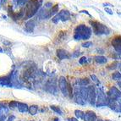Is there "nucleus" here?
Here are the masks:
<instances>
[{
    "label": "nucleus",
    "instance_id": "nucleus-1",
    "mask_svg": "<svg viewBox=\"0 0 121 121\" xmlns=\"http://www.w3.org/2000/svg\"><path fill=\"white\" fill-rule=\"evenodd\" d=\"M43 5V0H29L25 9V20L32 18Z\"/></svg>",
    "mask_w": 121,
    "mask_h": 121
},
{
    "label": "nucleus",
    "instance_id": "nucleus-2",
    "mask_svg": "<svg viewBox=\"0 0 121 121\" xmlns=\"http://www.w3.org/2000/svg\"><path fill=\"white\" fill-rule=\"evenodd\" d=\"M91 29L86 25L81 24L75 27L74 30V39L75 41L80 40H87L91 36Z\"/></svg>",
    "mask_w": 121,
    "mask_h": 121
},
{
    "label": "nucleus",
    "instance_id": "nucleus-3",
    "mask_svg": "<svg viewBox=\"0 0 121 121\" xmlns=\"http://www.w3.org/2000/svg\"><path fill=\"white\" fill-rule=\"evenodd\" d=\"M90 24L92 26V30L94 34L97 35V36H101V35H108L110 34L111 30L107 26H105L104 24L98 22V21H95V20H90Z\"/></svg>",
    "mask_w": 121,
    "mask_h": 121
},
{
    "label": "nucleus",
    "instance_id": "nucleus-4",
    "mask_svg": "<svg viewBox=\"0 0 121 121\" xmlns=\"http://www.w3.org/2000/svg\"><path fill=\"white\" fill-rule=\"evenodd\" d=\"M97 103H96V107H103V106H108V97L107 95H105L103 88H99L97 90Z\"/></svg>",
    "mask_w": 121,
    "mask_h": 121
},
{
    "label": "nucleus",
    "instance_id": "nucleus-5",
    "mask_svg": "<svg viewBox=\"0 0 121 121\" xmlns=\"http://www.w3.org/2000/svg\"><path fill=\"white\" fill-rule=\"evenodd\" d=\"M70 19V13H69V10L67 9H63L61 10L60 12H59L56 15L53 16V18L52 19V21L54 24L59 23V21H63V22H65L67 20H69Z\"/></svg>",
    "mask_w": 121,
    "mask_h": 121
},
{
    "label": "nucleus",
    "instance_id": "nucleus-6",
    "mask_svg": "<svg viewBox=\"0 0 121 121\" xmlns=\"http://www.w3.org/2000/svg\"><path fill=\"white\" fill-rule=\"evenodd\" d=\"M88 87V100L90 104L92 106H96V103H97V91L94 86H89Z\"/></svg>",
    "mask_w": 121,
    "mask_h": 121
},
{
    "label": "nucleus",
    "instance_id": "nucleus-7",
    "mask_svg": "<svg viewBox=\"0 0 121 121\" xmlns=\"http://www.w3.org/2000/svg\"><path fill=\"white\" fill-rule=\"evenodd\" d=\"M8 15L14 20H18L20 19H24L25 17V9H21L18 13L13 11L12 6H9L8 8Z\"/></svg>",
    "mask_w": 121,
    "mask_h": 121
},
{
    "label": "nucleus",
    "instance_id": "nucleus-8",
    "mask_svg": "<svg viewBox=\"0 0 121 121\" xmlns=\"http://www.w3.org/2000/svg\"><path fill=\"white\" fill-rule=\"evenodd\" d=\"M59 86L60 91H62L63 95L67 97L69 96L68 94V82L65 76H60L59 79Z\"/></svg>",
    "mask_w": 121,
    "mask_h": 121
},
{
    "label": "nucleus",
    "instance_id": "nucleus-9",
    "mask_svg": "<svg viewBox=\"0 0 121 121\" xmlns=\"http://www.w3.org/2000/svg\"><path fill=\"white\" fill-rule=\"evenodd\" d=\"M107 96L108 98L113 99V100H119V97H121V91L115 86H112L109 89L107 93Z\"/></svg>",
    "mask_w": 121,
    "mask_h": 121
},
{
    "label": "nucleus",
    "instance_id": "nucleus-10",
    "mask_svg": "<svg viewBox=\"0 0 121 121\" xmlns=\"http://www.w3.org/2000/svg\"><path fill=\"white\" fill-rule=\"evenodd\" d=\"M111 44L117 53L121 54V36H115L111 41Z\"/></svg>",
    "mask_w": 121,
    "mask_h": 121
},
{
    "label": "nucleus",
    "instance_id": "nucleus-11",
    "mask_svg": "<svg viewBox=\"0 0 121 121\" xmlns=\"http://www.w3.org/2000/svg\"><path fill=\"white\" fill-rule=\"evenodd\" d=\"M57 56L59 58L60 60H63V59H69L72 55H70L68 51L65 50V49H58L57 50Z\"/></svg>",
    "mask_w": 121,
    "mask_h": 121
},
{
    "label": "nucleus",
    "instance_id": "nucleus-12",
    "mask_svg": "<svg viewBox=\"0 0 121 121\" xmlns=\"http://www.w3.org/2000/svg\"><path fill=\"white\" fill-rule=\"evenodd\" d=\"M46 88L47 91H49V92L54 93L56 92V81L55 79H51L49 80L46 84Z\"/></svg>",
    "mask_w": 121,
    "mask_h": 121
},
{
    "label": "nucleus",
    "instance_id": "nucleus-13",
    "mask_svg": "<svg viewBox=\"0 0 121 121\" xmlns=\"http://www.w3.org/2000/svg\"><path fill=\"white\" fill-rule=\"evenodd\" d=\"M38 17L40 20H46L51 17L50 14V10H48V9H42L38 13Z\"/></svg>",
    "mask_w": 121,
    "mask_h": 121
},
{
    "label": "nucleus",
    "instance_id": "nucleus-14",
    "mask_svg": "<svg viewBox=\"0 0 121 121\" xmlns=\"http://www.w3.org/2000/svg\"><path fill=\"white\" fill-rule=\"evenodd\" d=\"M75 103H78V104H80V105H85L86 103V102L82 98V97L81 96V94H80V90H79L78 87L75 89Z\"/></svg>",
    "mask_w": 121,
    "mask_h": 121
},
{
    "label": "nucleus",
    "instance_id": "nucleus-15",
    "mask_svg": "<svg viewBox=\"0 0 121 121\" xmlns=\"http://www.w3.org/2000/svg\"><path fill=\"white\" fill-rule=\"evenodd\" d=\"M97 119V115L92 111H87L85 113V117H84V121H95Z\"/></svg>",
    "mask_w": 121,
    "mask_h": 121
},
{
    "label": "nucleus",
    "instance_id": "nucleus-16",
    "mask_svg": "<svg viewBox=\"0 0 121 121\" xmlns=\"http://www.w3.org/2000/svg\"><path fill=\"white\" fill-rule=\"evenodd\" d=\"M35 28V22L34 20H30L26 22V26H25V30L27 32H32L33 30Z\"/></svg>",
    "mask_w": 121,
    "mask_h": 121
},
{
    "label": "nucleus",
    "instance_id": "nucleus-17",
    "mask_svg": "<svg viewBox=\"0 0 121 121\" xmlns=\"http://www.w3.org/2000/svg\"><path fill=\"white\" fill-rule=\"evenodd\" d=\"M17 108L20 113H26L29 111V107L26 103H18L17 104Z\"/></svg>",
    "mask_w": 121,
    "mask_h": 121
},
{
    "label": "nucleus",
    "instance_id": "nucleus-18",
    "mask_svg": "<svg viewBox=\"0 0 121 121\" xmlns=\"http://www.w3.org/2000/svg\"><path fill=\"white\" fill-rule=\"evenodd\" d=\"M94 60L97 64H99V65H103V64H106L108 62L107 58L104 56H101V55H97V56L94 57Z\"/></svg>",
    "mask_w": 121,
    "mask_h": 121
},
{
    "label": "nucleus",
    "instance_id": "nucleus-19",
    "mask_svg": "<svg viewBox=\"0 0 121 121\" xmlns=\"http://www.w3.org/2000/svg\"><path fill=\"white\" fill-rule=\"evenodd\" d=\"M67 31H60V32L59 33V35H58V36H57L56 38H55V43H58L59 42V43H61L62 41H64L65 39V37H66V34H67Z\"/></svg>",
    "mask_w": 121,
    "mask_h": 121
},
{
    "label": "nucleus",
    "instance_id": "nucleus-20",
    "mask_svg": "<svg viewBox=\"0 0 121 121\" xmlns=\"http://www.w3.org/2000/svg\"><path fill=\"white\" fill-rule=\"evenodd\" d=\"M77 83L81 86H86L90 84V80L88 78H83V79H79L77 80Z\"/></svg>",
    "mask_w": 121,
    "mask_h": 121
},
{
    "label": "nucleus",
    "instance_id": "nucleus-21",
    "mask_svg": "<svg viewBox=\"0 0 121 121\" xmlns=\"http://www.w3.org/2000/svg\"><path fill=\"white\" fill-rule=\"evenodd\" d=\"M28 112L30 115L36 114L37 112H38V106H36V105H31V106H30Z\"/></svg>",
    "mask_w": 121,
    "mask_h": 121
},
{
    "label": "nucleus",
    "instance_id": "nucleus-22",
    "mask_svg": "<svg viewBox=\"0 0 121 121\" xmlns=\"http://www.w3.org/2000/svg\"><path fill=\"white\" fill-rule=\"evenodd\" d=\"M59 4H55V5H53L50 9L51 16H52V15H54V14L56 15V14H58V12H59Z\"/></svg>",
    "mask_w": 121,
    "mask_h": 121
},
{
    "label": "nucleus",
    "instance_id": "nucleus-23",
    "mask_svg": "<svg viewBox=\"0 0 121 121\" xmlns=\"http://www.w3.org/2000/svg\"><path fill=\"white\" fill-rule=\"evenodd\" d=\"M13 1L19 7H22L24 5H26V4L29 2V0H13Z\"/></svg>",
    "mask_w": 121,
    "mask_h": 121
},
{
    "label": "nucleus",
    "instance_id": "nucleus-24",
    "mask_svg": "<svg viewBox=\"0 0 121 121\" xmlns=\"http://www.w3.org/2000/svg\"><path fill=\"white\" fill-rule=\"evenodd\" d=\"M112 79H113V81H121V72L116 71V72L113 73V75H112Z\"/></svg>",
    "mask_w": 121,
    "mask_h": 121
},
{
    "label": "nucleus",
    "instance_id": "nucleus-25",
    "mask_svg": "<svg viewBox=\"0 0 121 121\" xmlns=\"http://www.w3.org/2000/svg\"><path fill=\"white\" fill-rule=\"evenodd\" d=\"M119 64L118 61H114L113 63H112L111 65H108V66L107 67V69H108V70H114V69H116L119 67Z\"/></svg>",
    "mask_w": 121,
    "mask_h": 121
},
{
    "label": "nucleus",
    "instance_id": "nucleus-26",
    "mask_svg": "<svg viewBox=\"0 0 121 121\" xmlns=\"http://www.w3.org/2000/svg\"><path fill=\"white\" fill-rule=\"evenodd\" d=\"M75 114L77 117V119H84V117H85V113L82 112L81 110H78V109H76L75 111Z\"/></svg>",
    "mask_w": 121,
    "mask_h": 121
},
{
    "label": "nucleus",
    "instance_id": "nucleus-27",
    "mask_svg": "<svg viewBox=\"0 0 121 121\" xmlns=\"http://www.w3.org/2000/svg\"><path fill=\"white\" fill-rule=\"evenodd\" d=\"M50 108L52 110H53V111L55 112V113H59V115H63V112L59 107H57V106H54V105H51Z\"/></svg>",
    "mask_w": 121,
    "mask_h": 121
},
{
    "label": "nucleus",
    "instance_id": "nucleus-28",
    "mask_svg": "<svg viewBox=\"0 0 121 121\" xmlns=\"http://www.w3.org/2000/svg\"><path fill=\"white\" fill-rule=\"evenodd\" d=\"M68 94H69V98H72L74 97V92H73V88L69 83H68Z\"/></svg>",
    "mask_w": 121,
    "mask_h": 121
},
{
    "label": "nucleus",
    "instance_id": "nucleus-29",
    "mask_svg": "<svg viewBox=\"0 0 121 121\" xmlns=\"http://www.w3.org/2000/svg\"><path fill=\"white\" fill-rule=\"evenodd\" d=\"M87 62H88V60H87V58L85 56L81 57V59H79V64L81 65H86V64H87Z\"/></svg>",
    "mask_w": 121,
    "mask_h": 121
},
{
    "label": "nucleus",
    "instance_id": "nucleus-30",
    "mask_svg": "<svg viewBox=\"0 0 121 121\" xmlns=\"http://www.w3.org/2000/svg\"><path fill=\"white\" fill-rule=\"evenodd\" d=\"M17 104H18V102L11 101L9 103V108L11 109H14V108H17Z\"/></svg>",
    "mask_w": 121,
    "mask_h": 121
},
{
    "label": "nucleus",
    "instance_id": "nucleus-31",
    "mask_svg": "<svg viewBox=\"0 0 121 121\" xmlns=\"http://www.w3.org/2000/svg\"><path fill=\"white\" fill-rule=\"evenodd\" d=\"M93 45V43H91V42H86V43H83L81 46L83 47V48H90V47H91Z\"/></svg>",
    "mask_w": 121,
    "mask_h": 121
},
{
    "label": "nucleus",
    "instance_id": "nucleus-32",
    "mask_svg": "<svg viewBox=\"0 0 121 121\" xmlns=\"http://www.w3.org/2000/svg\"><path fill=\"white\" fill-rule=\"evenodd\" d=\"M91 79L92 80V81H94V82H96L97 84H99V81H98V79H97V77L95 75H91Z\"/></svg>",
    "mask_w": 121,
    "mask_h": 121
},
{
    "label": "nucleus",
    "instance_id": "nucleus-33",
    "mask_svg": "<svg viewBox=\"0 0 121 121\" xmlns=\"http://www.w3.org/2000/svg\"><path fill=\"white\" fill-rule=\"evenodd\" d=\"M81 54V52H80V51H77V52H75L74 53H73L72 57H74V58H78Z\"/></svg>",
    "mask_w": 121,
    "mask_h": 121
},
{
    "label": "nucleus",
    "instance_id": "nucleus-34",
    "mask_svg": "<svg viewBox=\"0 0 121 121\" xmlns=\"http://www.w3.org/2000/svg\"><path fill=\"white\" fill-rule=\"evenodd\" d=\"M79 13H81V14H87V15H88L89 17H92L91 15V14H90V13L88 12V11H87V10H81V11H79Z\"/></svg>",
    "mask_w": 121,
    "mask_h": 121
},
{
    "label": "nucleus",
    "instance_id": "nucleus-35",
    "mask_svg": "<svg viewBox=\"0 0 121 121\" xmlns=\"http://www.w3.org/2000/svg\"><path fill=\"white\" fill-rule=\"evenodd\" d=\"M105 12H107L108 14H113V11H112L110 9H108V8H105Z\"/></svg>",
    "mask_w": 121,
    "mask_h": 121
},
{
    "label": "nucleus",
    "instance_id": "nucleus-36",
    "mask_svg": "<svg viewBox=\"0 0 121 121\" xmlns=\"http://www.w3.org/2000/svg\"><path fill=\"white\" fill-rule=\"evenodd\" d=\"M52 3H46V4H45V8H47V9H49V8H52Z\"/></svg>",
    "mask_w": 121,
    "mask_h": 121
},
{
    "label": "nucleus",
    "instance_id": "nucleus-37",
    "mask_svg": "<svg viewBox=\"0 0 121 121\" xmlns=\"http://www.w3.org/2000/svg\"><path fill=\"white\" fill-rule=\"evenodd\" d=\"M66 121H79L77 119H75V118H69V119H67Z\"/></svg>",
    "mask_w": 121,
    "mask_h": 121
},
{
    "label": "nucleus",
    "instance_id": "nucleus-38",
    "mask_svg": "<svg viewBox=\"0 0 121 121\" xmlns=\"http://www.w3.org/2000/svg\"><path fill=\"white\" fill-rule=\"evenodd\" d=\"M103 5L105 7V8H107V7H108V6H113V5H112V4H108V3H106V4H103Z\"/></svg>",
    "mask_w": 121,
    "mask_h": 121
},
{
    "label": "nucleus",
    "instance_id": "nucleus-39",
    "mask_svg": "<svg viewBox=\"0 0 121 121\" xmlns=\"http://www.w3.org/2000/svg\"><path fill=\"white\" fill-rule=\"evenodd\" d=\"M13 119H14V116H11V117H9V121H13Z\"/></svg>",
    "mask_w": 121,
    "mask_h": 121
},
{
    "label": "nucleus",
    "instance_id": "nucleus-40",
    "mask_svg": "<svg viewBox=\"0 0 121 121\" xmlns=\"http://www.w3.org/2000/svg\"><path fill=\"white\" fill-rule=\"evenodd\" d=\"M52 121H59V119H58V118H55V119H53V120H52Z\"/></svg>",
    "mask_w": 121,
    "mask_h": 121
},
{
    "label": "nucleus",
    "instance_id": "nucleus-41",
    "mask_svg": "<svg viewBox=\"0 0 121 121\" xmlns=\"http://www.w3.org/2000/svg\"><path fill=\"white\" fill-rule=\"evenodd\" d=\"M118 85H119V86L121 88V81H119V83H118Z\"/></svg>",
    "mask_w": 121,
    "mask_h": 121
},
{
    "label": "nucleus",
    "instance_id": "nucleus-42",
    "mask_svg": "<svg viewBox=\"0 0 121 121\" xmlns=\"http://www.w3.org/2000/svg\"><path fill=\"white\" fill-rule=\"evenodd\" d=\"M5 1H6V0H1V4H4Z\"/></svg>",
    "mask_w": 121,
    "mask_h": 121
},
{
    "label": "nucleus",
    "instance_id": "nucleus-43",
    "mask_svg": "<svg viewBox=\"0 0 121 121\" xmlns=\"http://www.w3.org/2000/svg\"><path fill=\"white\" fill-rule=\"evenodd\" d=\"M119 69H120V72H121V63H120V64H119Z\"/></svg>",
    "mask_w": 121,
    "mask_h": 121
},
{
    "label": "nucleus",
    "instance_id": "nucleus-44",
    "mask_svg": "<svg viewBox=\"0 0 121 121\" xmlns=\"http://www.w3.org/2000/svg\"><path fill=\"white\" fill-rule=\"evenodd\" d=\"M97 121H105V120H103V119H99V120H97Z\"/></svg>",
    "mask_w": 121,
    "mask_h": 121
},
{
    "label": "nucleus",
    "instance_id": "nucleus-45",
    "mask_svg": "<svg viewBox=\"0 0 121 121\" xmlns=\"http://www.w3.org/2000/svg\"><path fill=\"white\" fill-rule=\"evenodd\" d=\"M3 52V50L1 48H0V52Z\"/></svg>",
    "mask_w": 121,
    "mask_h": 121
},
{
    "label": "nucleus",
    "instance_id": "nucleus-46",
    "mask_svg": "<svg viewBox=\"0 0 121 121\" xmlns=\"http://www.w3.org/2000/svg\"><path fill=\"white\" fill-rule=\"evenodd\" d=\"M0 4H1V0H0Z\"/></svg>",
    "mask_w": 121,
    "mask_h": 121
}]
</instances>
